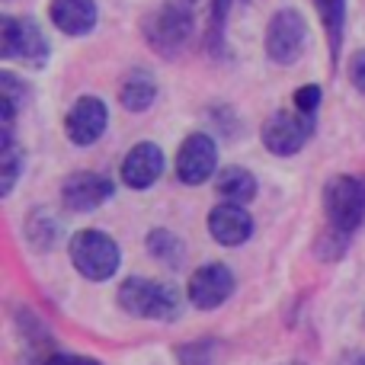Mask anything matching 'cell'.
<instances>
[{
  "mask_svg": "<svg viewBox=\"0 0 365 365\" xmlns=\"http://www.w3.org/2000/svg\"><path fill=\"white\" fill-rule=\"evenodd\" d=\"M160 173H164V154L151 141L135 145L122 160V182L132 189H151L160 180Z\"/></svg>",
  "mask_w": 365,
  "mask_h": 365,
  "instance_id": "11",
  "label": "cell"
},
{
  "mask_svg": "<svg viewBox=\"0 0 365 365\" xmlns=\"http://www.w3.org/2000/svg\"><path fill=\"white\" fill-rule=\"evenodd\" d=\"M295 106H298V113H304V115H314L317 113V106H321V87H302L295 93Z\"/></svg>",
  "mask_w": 365,
  "mask_h": 365,
  "instance_id": "20",
  "label": "cell"
},
{
  "mask_svg": "<svg viewBox=\"0 0 365 365\" xmlns=\"http://www.w3.org/2000/svg\"><path fill=\"white\" fill-rule=\"evenodd\" d=\"M51 23L68 36H87L96 26V4L93 0H51L48 6Z\"/></svg>",
  "mask_w": 365,
  "mask_h": 365,
  "instance_id": "14",
  "label": "cell"
},
{
  "mask_svg": "<svg viewBox=\"0 0 365 365\" xmlns=\"http://www.w3.org/2000/svg\"><path fill=\"white\" fill-rule=\"evenodd\" d=\"M106 125H109V109H106V103L96 100V96H81V100L68 109V119H64L68 138L81 148L100 141Z\"/></svg>",
  "mask_w": 365,
  "mask_h": 365,
  "instance_id": "7",
  "label": "cell"
},
{
  "mask_svg": "<svg viewBox=\"0 0 365 365\" xmlns=\"http://www.w3.org/2000/svg\"><path fill=\"white\" fill-rule=\"evenodd\" d=\"M208 231H212V237L218 240V244L237 247L250 237L253 221H250V215H247V208H240L237 202H221V205H215L212 215H208Z\"/></svg>",
  "mask_w": 365,
  "mask_h": 365,
  "instance_id": "13",
  "label": "cell"
},
{
  "mask_svg": "<svg viewBox=\"0 0 365 365\" xmlns=\"http://www.w3.org/2000/svg\"><path fill=\"white\" fill-rule=\"evenodd\" d=\"M324 208L340 234L356 231L365 221V186L353 177H334L324 189Z\"/></svg>",
  "mask_w": 365,
  "mask_h": 365,
  "instance_id": "3",
  "label": "cell"
},
{
  "mask_svg": "<svg viewBox=\"0 0 365 365\" xmlns=\"http://www.w3.org/2000/svg\"><path fill=\"white\" fill-rule=\"evenodd\" d=\"M304 38H308V26H304L302 13L285 6L272 16L269 29H266V55L276 64H292L302 55Z\"/></svg>",
  "mask_w": 365,
  "mask_h": 365,
  "instance_id": "5",
  "label": "cell"
},
{
  "mask_svg": "<svg viewBox=\"0 0 365 365\" xmlns=\"http://www.w3.org/2000/svg\"><path fill=\"white\" fill-rule=\"evenodd\" d=\"M359 359H362V362H365V353H362V356H359Z\"/></svg>",
  "mask_w": 365,
  "mask_h": 365,
  "instance_id": "24",
  "label": "cell"
},
{
  "mask_svg": "<svg viewBox=\"0 0 365 365\" xmlns=\"http://www.w3.org/2000/svg\"><path fill=\"white\" fill-rule=\"evenodd\" d=\"M311 135V122L304 113H276L263 125V145L279 158L298 154Z\"/></svg>",
  "mask_w": 365,
  "mask_h": 365,
  "instance_id": "8",
  "label": "cell"
},
{
  "mask_svg": "<svg viewBox=\"0 0 365 365\" xmlns=\"http://www.w3.org/2000/svg\"><path fill=\"white\" fill-rule=\"evenodd\" d=\"M48 45L32 19H13L0 16V58H29L42 61Z\"/></svg>",
  "mask_w": 365,
  "mask_h": 365,
  "instance_id": "9",
  "label": "cell"
},
{
  "mask_svg": "<svg viewBox=\"0 0 365 365\" xmlns=\"http://www.w3.org/2000/svg\"><path fill=\"white\" fill-rule=\"evenodd\" d=\"M215 167H218V148H215V141L208 138L205 132L189 135V138L180 145V154H177L180 182H186V186H199V182H205L208 177H212Z\"/></svg>",
  "mask_w": 365,
  "mask_h": 365,
  "instance_id": "6",
  "label": "cell"
},
{
  "mask_svg": "<svg viewBox=\"0 0 365 365\" xmlns=\"http://www.w3.org/2000/svg\"><path fill=\"white\" fill-rule=\"evenodd\" d=\"M231 292H234V276L221 263L199 266L192 272V279H189V302L199 311H212L218 304H225L231 298Z\"/></svg>",
  "mask_w": 365,
  "mask_h": 365,
  "instance_id": "10",
  "label": "cell"
},
{
  "mask_svg": "<svg viewBox=\"0 0 365 365\" xmlns=\"http://www.w3.org/2000/svg\"><path fill=\"white\" fill-rule=\"evenodd\" d=\"M61 199L68 208H74V212H93V208H100L106 199H113V182L106 177H100V173H74V177H68L61 189Z\"/></svg>",
  "mask_w": 365,
  "mask_h": 365,
  "instance_id": "12",
  "label": "cell"
},
{
  "mask_svg": "<svg viewBox=\"0 0 365 365\" xmlns=\"http://www.w3.org/2000/svg\"><path fill=\"white\" fill-rule=\"evenodd\" d=\"M48 365H100L96 359H90V356H51Z\"/></svg>",
  "mask_w": 365,
  "mask_h": 365,
  "instance_id": "23",
  "label": "cell"
},
{
  "mask_svg": "<svg viewBox=\"0 0 365 365\" xmlns=\"http://www.w3.org/2000/svg\"><path fill=\"white\" fill-rule=\"evenodd\" d=\"M119 304L145 321H173L180 314V295L164 282L151 279H128L119 289Z\"/></svg>",
  "mask_w": 365,
  "mask_h": 365,
  "instance_id": "1",
  "label": "cell"
},
{
  "mask_svg": "<svg viewBox=\"0 0 365 365\" xmlns=\"http://www.w3.org/2000/svg\"><path fill=\"white\" fill-rule=\"evenodd\" d=\"M71 263L81 276L103 282L119 269V244L103 231H77L71 237Z\"/></svg>",
  "mask_w": 365,
  "mask_h": 365,
  "instance_id": "2",
  "label": "cell"
},
{
  "mask_svg": "<svg viewBox=\"0 0 365 365\" xmlns=\"http://www.w3.org/2000/svg\"><path fill=\"white\" fill-rule=\"evenodd\" d=\"M148 42L164 55H177L192 32V6L189 0H167L151 19H148Z\"/></svg>",
  "mask_w": 365,
  "mask_h": 365,
  "instance_id": "4",
  "label": "cell"
},
{
  "mask_svg": "<svg viewBox=\"0 0 365 365\" xmlns=\"http://www.w3.org/2000/svg\"><path fill=\"white\" fill-rule=\"evenodd\" d=\"M218 192L225 195L227 202H250L253 195H257V177H253L250 170H244V167H227V170L218 173Z\"/></svg>",
  "mask_w": 365,
  "mask_h": 365,
  "instance_id": "15",
  "label": "cell"
},
{
  "mask_svg": "<svg viewBox=\"0 0 365 365\" xmlns=\"http://www.w3.org/2000/svg\"><path fill=\"white\" fill-rule=\"evenodd\" d=\"M324 13V23H327V32H330V51H340V36H343V0H317Z\"/></svg>",
  "mask_w": 365,
  "mask_h": 365,
  "instance_id": "19",
  "label": "cell"
},
{
  "mask_svg": "<svg viewBox=\"0 0 365 365\" xmlns=\"http://www.w3.org/2000/svg\"><path fill=\"white\" fill-rule=\"evenodd\" d=\"M353 83L359 93H365V51H359V55L353 58Z\"/></svg>",
  "mask_w": 365,
  "mask_h": 365,
  "instance_id": "22",
  "label": "cell"
},
{
  "mask_svg": "<svg viewBox=\"0 0 365 365\" xmlns=\"http://www.w3.org/2000/svg\"><path fill=\"white\" fill-rule=\"evenodd\" d=\"M154 96H158V83H154L145 71H135L132 77H125V83H122V90H119L122 106L132 109V113H145L154 103Z\"/></svg>",
  "mask_w": 365,
  "mask_h": 365,
  "instance_id": "16",
  "label": "cell"
},
{
  "mask_svg": "<svg viewBox=\"0 0 365 365\" xmlns=\"http://www.w3.org/2000/svg\"><path fill=\"white\" fill-rule=\"evenodd\" d=\"M231 0H215V16H212V48H221V29H225V13Z\"/></svg>",
  "mask_w": 365,
  "mask_h": 365,
  "instance_id": "21",
  "label": "cell"
},
{
  "mask_svg": "<svg viewBox=\"0 0 365 365\" xmlns=\"http://www.w3.org/2000/svg\"><path fill=\"white\" fill-rule=\"evenodd\" d=\"M148 250H151L158 259H164V263H177V259L182 257V244L173 237L170 231H164V227H158V231L148 234Z\"/></svg>",
  "mask_w": 365,
  "mask_h": 365,
  "instance_id": "18",
  "label": "cell"
},
{
  "mask_svg": "<svg viewBox=\"0 0 365 365\" xmlns=\"http://www.w3.org/2000/svg\"><path fill=\"white\" fill-rule=\"evenodd\" d=\"M19 167H23V154L13 148V138H10V128H4V141H0V192H10L13 182L19 177Z\"/></svg>",
  "mask_w": 365,
  "mask_h": 365,
  "instance_id": "17",
  "label": "cell"
}]
</instances>
